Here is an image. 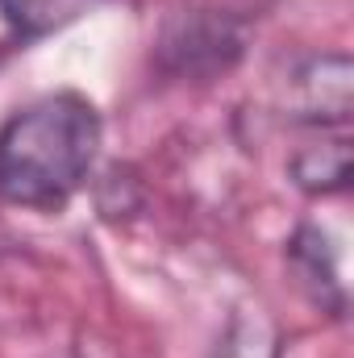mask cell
<instances>
[{
    "instance_id": "cell-1",
    "label": "cell",
    "mask_w": 354,
    "mask_h": 358,
    "mask_svg": "<svg viewBox=\"0 0 354 358\" xmlns=\"http://www.w3.org/2000/svg\"><path fill=\"white\" fill-rule=\"evenodd\" d=\"M104 146V121L84 92H50L0 125V204L63 213Z\"/></svg>"
},
{
    "instance_id": "cell-2",
    "label": "cell",
    "mask_w": 354,
    "mask_h": 358,
    "mask_svg": "<svg viewBox=\"0 0 354 358\" xmlns=\"http://www.w3.org/2000/svg\"><path fill=\"white\" fill-rule=\"evenodd\" d=\"M250 29L238 13L217 4L179 8L155 38V67L171 80H221L246 59Z\"/></svg>"
},
{
    "instance_id": "cell-3",
    "label": "cell",
    "mask_w": 354,
    "mask_h": 358,
    "mask_svg": "<svg viewBox=\"0 0 354 358\" xmlns=\"http://www.w3.org/2000/svg\"><path fill=\"white\" fill-rule=\"evenodd\" d=\"M292 117L317 129H346L354 108V67L351 55L342 50H325V55H309L292 67Z\"/></svg>"
},
{
    "instance_id": "cell-4",
    "label": "cell",
    "mask_w": 354,
    "mask_h": 358,
    "mask_svg": "<svg viewBox=\"0 0 354 358\" xmlns=\"http://www.w3.org/2000/svg\"><path fill=\"white\" fill-rule=\"evenodd\" d=\"M288 267L300 292L330 317H346V279H342V250L321 225H296L288 238Z\"/></svg>"
},
{
    "instance_id": "cell-5",
    "label": "cell",
    "mask_w": 354,
    "mask_h": 358,
    "mask_svg": "<svg viewBox=\"0 0 354 358\" xmlns=\"http://www.w3.org/2000/svg\"><path fill=\"white\" fill-rule=\"evenodd\" d=\"M351 138H325L313 146H300L288 159V176L304 196H338L351 187Z\"/></svg>"
},
{
    "instance_id": "cell-6",
    "label": "cell",
    "mask_w": 354,
    "mask_h": 358,
    "mask_svg": "<svg viewBox=\"0 0 354 358\" xmlns=\"http://www.w3.org/2000/svg\"><path fill=\"white\" fill-rule=\"evenodd\" d=\"M213 358H283V334L263 304H238L217 338Z\"/></svg>"
},
{
    "instance_id": "cell-7",
    "label": "cell",
    "mask_w": 354,
    "mask_h": 358,
    "mask_svg": "<svg viewBox=\"0 0 354 358\" xmlns=\"http://www.w3.org/2000/svg\"><path fill=\"white\" fill-rule=\"evenodd\" d=\"M96 4L100 0H0V21L21 42H38L84 21Z\"/></svg>"
}]
</instances>
